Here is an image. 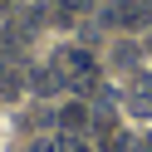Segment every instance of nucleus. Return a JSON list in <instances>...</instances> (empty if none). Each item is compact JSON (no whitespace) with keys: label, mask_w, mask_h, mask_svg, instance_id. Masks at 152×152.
<instances>
[{"label":"nucleus","mask_w":152,"mask_h":152,"mask_svg":"<svg viewBox=\"0 0 152 152\" xmlns=\"http://www.w3.org/2000/svg\"><path fill=\"white\" fill-rule=\"evenodd\" d=\"M123 108L132 113V118H152V74H132L128 79V93H123Z\"/></svg>","instance_id":"obj_1"},{"label":"nucleus","mask_w":152,"mask_h":152,"mask_svg":"<svg viewBox=\"0 0 152 152\" xmlns=\"http://www.w3.org/2000/svg\"><path fill=\"white\" fill-rule=\"evenodd\" d=\"M108 20L128 25V30H142V25H152V0H123V5L108 10Z\"/></svg>","instance_id":"obj_2"},{"label":"nucleus","mask_w":152,"mask_h":152,"mask_svg":"<svg viewBox=\"0 0 152 152\" xmlns=\"http://www.w3.org/2000/svg\"><path fill=\"white\" fill-rule=\"evenodd\" d=\"M88 118H93V113H88V108H79V103H69V108L59 113V123H64V128H88Z\"/></svg>","instance_id":"obj_3"},{"label":"nucleus","mask_w":152,"mask_h":152,"mask_svg":"<svg viewBox=\"0 0 152 152\" xmlns=\"http://www.w3.org/2000/svg\"><path fill=\"white\" fill-rule=\"evenodd\" d=\"M88 10V0H54V15L59 20H74V15H83Z\"/></svg>","instance_id":"obj_4"},{"label":"nucleus","mask_w":152,"mask_h":152,"mask_svg":"<svg viewBox=\"0 0 152 152\" xmlns=\"http://www.w3.org/2000/svg\"><path fill=\"white\" fill-rule=\"evenodd\" d=\"M103 142H108V152H137V142H132L128 132H108Z\"/></svg>","instance_id":"obj_5"},{"label":"nucleus","mask_w":152,"mask_h":152,"mask_svg":"<svg viewBox=\"0 0 152 152\" xmlns=\"http://www.w3.org/2000/svg\"><path fill=\"white\" fill-rule=\"evenodd\" d=\"M64 152H88L83 142H74V137H64Z\"/></svg>","instance_id":"obj_6"},{"label":"nucleus","mask_w":152,"mask_h":152,"mask_svg":"<svg viewBox=\"0 0 152 152\" xmlns=\"http://www.w3.org/2000/svg\"><path fill=\"white\" fill-rule=\"evenodd\" d=\"M137 152H152V132H147V137H142V142H137Z\"/></svg>","instance_id":"obj_7"}]
</instances>
